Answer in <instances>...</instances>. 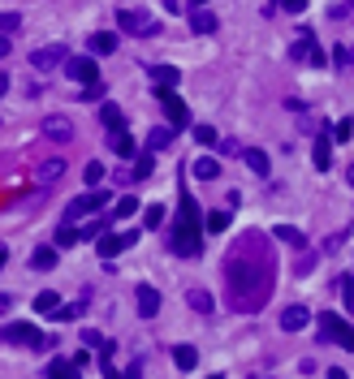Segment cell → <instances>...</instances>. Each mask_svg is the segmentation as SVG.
<instances>
[{"instance_id": "cell-22", "label": "cell", "mask_w": 354, "mask_h": 379, "mask_svg": "<svg viewBox=\"0 0 354 379\" xmlns=\"http://www.w3.org/2000/svg\"><path fill=\"white\" fill-rule=\"evenodd\" d=\"M173 134H177L173 125H160V129H152V134H147V151H165V147L173 142Z\"/></svg>"}, {"instance_id": "cell-10", "label": "cell", "mask_w": 354, "mask_h": 379, "mask_svg": "<svg viewBox=\"0 0 354 379\" xmlns=\"http://www.w3.org/2000/svg\"><path fill=\"white\" fill-rule=\"evenodd\" d=\"M65 169H70V164L61 160V155H48V160L35 164V181H39V186H52V181L65 177Z\"/></svg>"}, {"instance_id": "cell-48", "label": "cell", "mask_w": 354, "mask_h": 379, "mask_svg": "<svg viewBox=\"0 0 354 379\" xmlns=\"http://www.w3.org/2000/svg\"><path fill=\"white\" fill-rule=\"evenodd\" d=\"M9 302H13L9 293H0V315H5V310H9Z\"/></svg>"}, {"instance_id": "cell-8", "label": "cell", "mask_w": 354, "mask_h": 379, "mask_svg": "<svg viewBox=\"0 0 354 379\" xmlns=\"http://www.w3.org/2000/svg\"><path fill=\"white\" fill-rule=\"evenodd\" d=\"M65 47L61 43H48V47H35V52H30V65H35L39 74H48V69H56V65H65Z\"/></svg>"}, {"instance_id": "cell-37", "label": "cell", "mask_w": 354, "mask_h": 379, "mask_svg": "<svg viewBox=\"0 0 354 379\" xmlns=\"http://www.w3.org/2000/svg\"><path fill=\"white\" fill-rule=\"evenodd\" d=\"M350 138H354V121H350V117H342V121L333 125V142H350Z\"/></svg>"}, {"instance_id": "cell-49", "label": "cell", "mask_w": 354, "mask_h": 379, "mask_svg": "<svg viewBox=\"0 0 354 379\" xmlns=\"http://www.w3.org/2000/svg\"><path fill=\"white\" fill-rule=\"evenodd\" d=\"M0 56H9V35H0Z\"/></svg>"}, {"instance_id": "cell-36", "label": "cell", "mask_w": 354, "mask_h": 379, "mask_svg": "<svg viewBox=\"0 0 354 379\" xmlns=\"http://www.w3.org/2000/svg\"><path fill=\"white\" fill-rule=\"evenodd\" d=\"M333 61L342 65V69H354V47H350V43H337V47H333Z\"/></svg>"}, {"instance_id": "cell-42", "label": "cell", "mask_w": 354, "mask_h": 379, "mask_svg": "<svg viewBox=\"0 0 354 379\" xmlns=\"http://www.w3.org/2000/svg\"><path fill=\"white\" fill-rule=\"evenodd\" d=\"M100 375H104V379H125V371H117L108 358H100Z\"/></svg>"}, {"instance_id": "cell-47", "label": "cell", "mask_w": 354, "mask_h": 379, "mask_svg": "<svg viewBox=\"0 0 354 379\" xmlns=\"http://www.w3.org/2000/svg\"><path fill=\"white\" fill-rule=\"evenodd\" d=\"M329 379H350V375H346L342 367H333V371H329Z\"/></svg>"}, {"instance_id": "cell-14", "label": "cell", "mask_w": 354, "mask_h": 379, "mask_svg": "<svg viewBox=\"0 0 354 379\" xmlns=\"http://www.w3.org/2000/svg\"><path fill=\"white\" fill-rule=\"evenodd\" d=\"M134 298H138V315H143V319H152L156 310H160V293H156L152 285H138Z\"/></svg>"}, {"instance_id": "cell-9", "label": "cell", "mask_w": 354, "mask_h": 379, "mask_svg": "<svg viewBox=\"0 0 354 379\" xmlns=\"http://www.w3.org/2000/svg\"><path fill=\"white\" fill-rule=\"evenodd\" d=\"M65 74L87 87V82H100V65H95V56H70L65 61Z\"/></svg>"}, {"instance_id": "cell-24", "label": "cell", "mask_w": 354, "mask_h": 379, "mask_svg": "<svg viewBox=\"0 0 354 379\" xmlns=\"http://www.w3.org/2000/svg\"><path fill=\"white\" fill-rule=\"evenodd\" d=\"M229 228V211H207L203 216V233H225Z\"/></svg>"}, {"instance_id": "cell-44", "label": "cell", "mask_w": 354, "mask_h": 379, "mask_svg": "<svg viewBox=\"0 0 354 379\" xmlns=\"http://www.w3.org/2000/svg\"><path fill=\"white\" fill-rule=\"evenodd\" d=\"M342 298H346V306L354 310V276H346V285H342Z\"/></svg>"}, {"instance_id": "cell-18", "label": "cell", "mask_w": 354, "mask_h": 379, "mask_svg": "<svg viewBox=\"0 0 354 379\" xmlns=\"http://www.w3.org/2000/svg\"><path fill=\"white\" fill-rule=\"evenodd\" d=\"M173 367L177 371H195L199 367V349H195V345H177V349H173Z\"/></svg>"}, {"instance_id": "cell-21", "label": "cell", "mask_w": 354, "mask_h": 379, "mask_svg": "<svg viewBox=\"0 0 354 379\" xmlns=\"http://www.w3.org/2000/svg\"><path fill=\"white\" fill-rule=\"evenodd\" d=\"M30 268L35 272H52L56 268V246H39V250L30 255Z\"/></svg>"}, {"instance_id": "cell-3", "label": "cell", "mask_w": 354, "mask_h": 379, "mask_svg": "<svg viewBox=\"0 0 354 379\" xmlns=\"http://www.w3.org/2000/svg\"><path fill=\"white\" fill-rule=\"evenodd\" d=\"M320 327H324V336H329V340H337L342 349H350V354H354V327H350L342 315L324 310V315H320Z\"/></svg>"}, {"instance_id": "cell-11", "label": "cell", "mask_w": 354, "mask_h": 379, "mask_svg": "<svg viewBox=\"0 0 354 379\" xmlns=\"http://www.w3.org/2000/svg\"><path fill=\"white\" fill-rule=\"evenodd\" d=\"M289 56H294V61H311V65H324V56H320V47H315V39H311V30H307V26H302L298 43L289 47Z\"/></svg>"}, {"instance_id": "cell-52", "label": "cell", "mask_w": 354, "mask_h": 379, "mask_svg": "<svg viewBox=\"0 0 354 379\" xmlns=\"http://www.w3.org/2000/svg\"><path fill=\"white\" fill-rule=\"evenodd\" d=\"M190 5H195V9H203V5H207V0H190Z\"/></svg>"}, {"instance_id": "cell-41", "label": "cell", "mask_w": 354, "mask_h": 379, "mask_svg": "<svg viewBox=\"0 0 354 379\" xmlns=\"http://www.w3.org/2000/svg\"><path fill=\"white\" fill-rule=\"evenodd\" d=\"M104 228H108L104 220H91L87 228H78V237H87V241H95V237H100V233H104Z\"/></svg>"}, {"instance_id": "cell-35", "label": "cell", "mask_w": 354, "mask_h": 379, "mask_svg": "<svg viewBox=\"0 0 354 379\" xmlns=\"http://www.w3.org/2000/svg\"><path fill=\"white\" fill-rule=\"evenodd\" d=\"M83 181H87V186H100V181H104V160H91L83 169Z\"/></svg>"}, {"instance_id": "cell-30", "label": "cell", "mask_w": 354, "mask_h": 379, "mask_svg": "<svg viewBox=\"0 0 354 379\" xmlns=\"http://www.w3.org/2000/svg\"><path fill=\"white\" fill-rule=\"evenodd\" d=\"M87 310V302H61L56 310H52V319H61V323H70V319H78Z\"/></svg>"}, {"instance_id": "cell-15", "label": "cell", "mask_w": 354, "mask_h": 379, "mask_svg": "<svg viewBox=\"0 0 354 379\" xmlns=\"http://www.w3.org/2000/svg\"><path fill=\"white\" fill-rule=\"evenodd\" d=\"M311 160H315V169H320V173H329V164H333V134H320V138H315Z\"/></svg>"}, {"instance_id": "cell-12", "label": "cell", "mask_w": 354, "mask_h": 379, "mask_svg": "<svg viewBox=\"0 0 354 379\" xmlns=\"http://www.w3.org/2000/svg\"><path fill=\"white\" fill-rule=\"evenodd\" d=\"M39 134H43V138H52V142H70V138H74V125H70L65 117H56V112H52V117H43Z\"/></svg>"}, {"instance_id": "cell-1", "label": "cell", "mask_w": 354, "mask_h": 379, "mask_svg": "<svg viewBox=\"0 0 354 379\" xmlns=\"http://www.w3.org/2000/svg\"><path fill=\"white\" fill-rule=\"evenodd\" d=\"M173 250L195 259L203 250V216H199V203L182 194V203H177V233H173Z\"/></svg>"}, {"instance_id": "cell-29", "label": "cell", "mask_w": 354, "mask_h": 379, "mask_svg": "<svg viewBox=\"0 0 354 379\" xmlns=\"http://www.w3.org/2000/svg\"><path fill=\"white\" fill-rule=\"evenodd\" d=\"M108 147H112V155H121V160H125V155H134V138L125 134V129H121V134H112Z\"/></svg>"}, {"instance_id": "cell-31", "label": "cell", "mask_w": 354, "mask_h": 379, "mask_svg": "<svg viewBox=\"0 0 354 379\" xmlns=\"http://www.w3.org/2000/svg\"><path fill=\"white\" fill-rule=\"evenodd\" d=\"M152 169H156V160H152V151H143V155L134 160V169H130V181H143V177H152Z\"/></svg>"}, {"instance_id": "cell-38", "label": "cell", "mask_w": 354, "mask_h": 379, "mask_svg": "<svg viewBox=\"0 0 354 379\" xmlns=\"http://www.w3.org/2000/svg\"><path fill=\"white\" fill-rule=\"evenodd\" d=\"M143 224H147V228H160V224H165V207L152 203L147 211H143Z\"/></svg>"}, {"instance_id": "cell-20", "label": "cell", "mask_w": 354, "mask_h": 379, "mask_svg": "<svg viewBox=\"0 0 354 379\" xmlns=\"http://www.w3.org/2000/svg\"><path fill=\"white\" fill-rule=\"evenodd\" d=\"M87 47H91L95 56H108V52H117V35H112V30H100V35L87 39Z\"/></svg>"}, {"instance_id": "cell-51", "label": "cell", "mask_w": 354, "mask_h": 379, "mask_svg": "<svg viewBox=\"0 0 354 379\" xmlns=\"http://www.w3.org/2000/svg\"><path fill=\"white\" fill-rule=\"evenodd\" d=\"M5 91H9V78H5V74H0V95H5Z\"/></svg>"}, {"instance_id": "cell-54", "label": "cell", "mask_w": 354, "mask_h": 379, "mask_svg": "<svg viewBox=\"0 0 354 379\" xmlns=\"http://www.w3.org/2000/svg\"><path fill=\"white\" fill-rule=\"evenodd\" d=\"M212 379H220V375H212Z\"/></svg>"}, {"instance_id": "cell-55", "label": "cell", "mask_w": 354, "mask_h": 379, "mask_svg": "<svg viewBox=\"0 0 354 379\" xmlns=\"http://www.w3.org/2000/svg\"><path fill=\"white\" fill-rule=\"evenodd\" d=\"M0 336H5V332H0Z\"/></svg>"}, {"instance_id": "cell-27", "label": "cell", "mask_w": 354, "mask_h": 379, "mask_svg": "<svg viewBox=\"0 0 354 379\" xmlns=\"http://www.w3.org/2000/svg\"><path fill=\"white\" fill-rule=\"evenodd\" d=\"M134 211H138V199L134 194H121V199L112 203V220H125V216H134Z\"/></svg>"}, {"instance_id": "cell-32", "label": "cell", "mask_w": 354, "mask_h": 379, "mask_svg": "<svg viewBox=\"0 0 354 379\" xmlns=\"http://www.w3.org/2000/svg\"><path fill=\"white\" fill-rule=\"evenodd\" d=\"M78 241V228H74V220L65 216V224L56 228V250H65V246H74Z\"/></svg>"}, {"instance_id": "cell-40", "label": "cell", "mask_w": 354, "mask_h": 379, "mask_svg": "<svg viewBox=\"0 0 354 379\" xmlns=\"http://www.w3.org/2000/svg\"><path fill=\"white\" fill-rule=\"evenodd\" d=\"M195 142L212 147V142H216V125H195Z\"/></svg>"}, {"instance_id": "cell-34", "label": "cell", "mask_w": 354, "mask_h": 379, "mask_svg": "<svg viewBox=\"0 0 354 379\" xmlns=\"http://www.w3.org/2000/svg\"><path fill=\"white\" fill-rule=\"evenodd\" d=\"M277 237H281V241H289V246H298V250L307 246V237H302L294 224H277Z\"/></svg>"}, {"instance_id": "cell-13", "label": "cell", "mask_w": 354, "mask_h": 379, "mask_svg": "<svg viewBox=\"0 0 354 379\" xmlns=\"http://www.w3.org/2000/svg\"><path fill=\"white\" fill-rule=\"evenodd\" d=\"M307 323H311V310L307 306H285L281 310V327H285V332H302Z\"/></svg>"}, {"instance_id": "cell-6", "label": "cell", "mask_w": 354, "mask_h": 379, "mask_svg": "<svg viewBox=\"0 0 354 379\" xmlns=\"http://www.w3.org/2000/svg\"><path fill=\"white\" fill-rule=\"evenodd\" d=\"M5 340H9V345H30V349H39V345H52V336H39L30 323H9V327H5Z\"/></svg>"}, {"instance_id": "cell-33", "label": "cell", "mask_w": 354, "mask_h": 379, "mask_svg": "<svg viewBox=\"0 0 354 379\" xmlns=\"http://www.w3.org/2000/svg\"><path fill=\"white\" fill-rule=\"evenodd\" d=\"M216 173H220V164H216L212 155H203V160H195V177H199V181H212Z\"/></svg>"}, {"instance_id": "cell-43", "label": "cell", "mask_w": 354, "mask_h": 379, "mask_svg": "<svg viewBox=\"0 0 354 379\" xmlns=\"http://www.w3.org/2000/svg\"><path fill=\"white\" fill-rule=\"evenodd\" d=\"M307 5H311V0H281V9H285V13H302Z\"/></svg>"}, {"instance_id": "cell-7", "label": "cell", "mask_w": 354, "mask_h": 379, "mask_svg": "<svg viewBox=\"0 0 354 379\" xmlns=\"http://www.w3.org/2000/svg\"><path fill=\"white\" fill-rule=\"evenodd\" d=\"M117 22H121V30H125V35H156V22L147 18V13H134V9H121L117 13Z\"/></svg>"}, {"instance_id": "cell-19", "label": "cell", "mask_w": 354, "mask_h": 379, "mask_svg": "<svg viewBox=\"0 0 354 379\" xmlns=\"http://www.w3.org/2000/svg\"><path fill=\"white\" fill-rule=\"evenodd\" d=\"M190 30H195V35H216V13L195 9V13H190Z\"/></svg>"}, {"instance_id": "cell-2", "label": "cell", "mask_w": 354, "mask_h": 379, "mask_svg": "<svg viewBox=\"0 0 354 379\" xmlns=\"http://www.w3.org/2000/svg\"><path fill=\"white\" fill-rule=\"evenodd\" d=\"M134 241H138V228H125V233H100L95 237V250H100L104 268H112V259H117L121 250H130Z\"/></svg>"}, {"instance_id": "cell-5", "label": "cell", "mask_w": 354, "mask_h": 379, "mask_svg": "<svg viewBox=\"0 0 354 379\" xmlns=\"http://www.w3.org/2000/svg\"><path fill=\"white\" fill-rule=\"evenodd\" d=\"M104 203H108V194L91 186V190L83 194V199H74V203H70V211H65V216H70V220H83V216H91V211H100Z\"/></svg>"}, {"instance_id": "cell-46", "label": "cell", "mask_w": 354, "mask_h": 379, "mask_svg": "<svg viewBox=\"0 0 354 379\" xmlns=\"http://www.w3.org/2000/svg\"><path fill=\"white\" fill-rule=\"evenodd\" d=\"M125 379H143V362H134V367L125 371Z\"/></svg>"}, {"instance_id": "cell-26", "label": "cell", "mask_w": 354, "mask_h": 379, "mask_svg": "<svg viewBox=\"0 0 354 379\" xmlns=\"http://www.w3.org/2000/svg\"><path fill=\"white\" fill-rule=\"evenodd\" d=\"M48 379H78V367L70 358H56L52 367H48Z\"/></svg>"}, {"instance_id": "cell-16", "label": "cell", "mask_w": 354, "mask_h": 379, "mask_svg": "<svg viewBox=\"0 0 354 379\" xmlns=\"http://www.w3.org/2000/svg\"><path fill=\"white\" fill-rule=\"evenodd\" d=\"M100 125L108 129V134H121V129H125L121 108H117V104H100Z\"/></svg>"}, {"instance_id": "cell-23", "label": "cell", "mask_w": 354, "mask_h": 379, "mask_svg": "<svg viewBox=\"0 0 354 379\" xmlns=\"http://www.w3.org/2000/svg\"><path fill=\"white\" fill-rule=\"evenodd\" d=\"M56 306H61V293H56V289H43V293H35V315H52Z\"/></svg>"}, {"instance_id": "cell-25", "label": "cell", "mask_w": 354, "mask_h": 379, "mask_svg": "<svg viewBox=\"0 0 354 379\" xmlns=\"http://www.w3.org/2000/svg\"><path fill=\"white\" fill-rule=\"evenodd\" d=\"M247 164H251V173H260V177H268V169H272L268 151H260V147H251V151H247Z\"/></svg>"}, {"instance_id": "cell-28", "label": "cell", "mask_w": 354, "mask_h": 379, "mask_svg": "<svg viewBox=\"0 0 354 379\" xmlns=\"http://www.w3.org/2000/svg\"><path fill=\"white\" fill-rule=\"evenodd\" d=\"M186 302H190V310L207 315V310H212V293H207V289H190V293H186Z\"/></svg>"}, {"instance_id": "cell-39", "label": "cell", "mask_w": 354, "mask_h": 379, "mask_svg": "<svg viewBox=\"0 0 354 379\" xmlns=\"http://www.w3.org/2000/svg\"><path fill=\"white\" fill-rule=\"evenodd\" d=\"M18 26H22V18H18V13H5V9H0V35H13Z\"/></svg>"}, {"instance_id": "cell-45", "label": "cell", "mask_w": 354, "mask_h": 379, "mask_svg": "<svg viewBox=\"0 0 354 379\" xmlns=\"http://www.w3.org/2000/svg\"><path fill=\"white\" fill-rule=\"evenodd\" d=\"M100 95H104V87H100V82H87V91H83V100H100Z\"/></svg>"}, {"instance_id": "cell-17", "label": "cell", "mask_w": 354, "mask_h": 379, "mask_svg": "<svg viewBox=\"0 0 354 379\" xmlns=\"http://www.w3.org/2000/svg\"><path fill=\"white\" fill-rule=\"evenodd\" d=\"M152 87H177V65H147Z\"/></svg>"}, {"instance_id": "cell-53", "label": "cell", "mask_w": 354, "mask_h": 379, "mask_svg": "<svg viewBox=\"0 0 354 379\" xmlns=\"http://www.w3.org/2000/svg\"><path fill=\"white\" fill-rule=\"evenodd\" d=\"M350 186H354V164H350Z\"/></svg>"}, {"instance_id": "cell-50", "label": "cell", "mask_w": 354, "mask_h": 379, "mask_svg": "<svg viewBox=\"0 0 354 379\" xmlns=\"http://www.w3.org/2000/svg\"><path fill=\"white\" fill-rule=\"evenodd\" d=\"M5 263H9V250H5V246H0V268H5Z\"/></svg>"}, {"instance_id": "cell-4", "label": "cell", "mask_w": 354, "mask_h": 379, "mask_svg": "<svg viewBox=\"0 0 354 379\" xmlns=\"http://www.w3.org/2000/svg\"><path fill=\"white\" fill-rule=\"evenodd\" d=\"M156 100L165 104V117L173 121V129H182V125H190V112H186V104H182V95H177L173 87H156Z\"/></svg>"}]
</instances>
